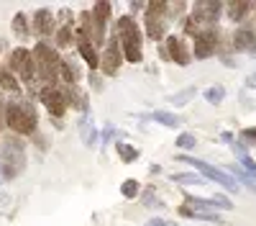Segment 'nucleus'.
I'll return each instance as SVG.
<instances>
[{"label": "nucleus", "instance_id": "f257e3e1", "mask_svg": "<svg viewBox=\"0 0 256 226\" xmlns=\"http://www.w3.org/2000/svg\"><path fill=\"white\" fill-rule=\"evenodd\" d=\"M26 167V147L18 136H6L0 141V172L6 180H13Z\"/></svg>", "mask_w": 256, "mask_h": 226}, {"label": "nucleus", "instance_id": "f03ea898", "mask_svg": "<svg viewBox=\"0 0 256 226\" xmlns=\"http://www.w3.org/2000/svg\"><path fill=\"white\" fill-rule=\"evenodd\" d=\"M6 123L10 126L13 134H20V136H28L36 131L38 126V118H36V108L26 100H13L6 106Z\"/></svg>", "mask_w": 256, "mask_h": 226}, {"label": "nucleus", "instance_id": "7ed1b4c3", "mask_svg": "<svg viewBox=\"0 0 256 226\" xmlns=\"http://www.w3.org/2000/svg\"><path fill=\"white\" fill-rule=\"evenodd\" d=\"M116 41L120 47V54L128 62H141V29H138V24L131 16H123L118 21Z\"/></svg>", "mask_w": 256, "mask_h": 226}, {"label": "nucleus", "instance_id": "20e7f679", "mask_svg": "<svg viewBox=\"0 0 256 226\" xmlns=\"http://www.w3.org/2000/svg\"><path fill=\"white\" fill-rule=\"evenodd\" d=\"M31 57L36 62V77H41L44 85H56V70L62 65L59 54L49 44H36V49L31 52Z\"/></svg>", "mask_w": 256, "mask_h": 226}, {"label": "nucleus", "instance_id": "39448f33", "mask_svg": "<svg viewBox=\"0 0 256 226\" xmlns=\"http://www.w3.org/2000/svg\"><path fill=\"white\" fill-rule=\"evenodd\" d=\"M177 159H180V162H184V164H192V167H198V170H200V177H210V180H216L218 185L228 188L230 193H236V190H238V182L233 180L228 172H223V170H218V167H212V164H208V162H202V159H195V157H184V154H180Z\"/></svg>", "mask_w": 256, "mask_h": 226}, {"label": "nucleus", "instance_id": "423d86ee", "mask_svg": "<svg viewBox=\"0 0 256 226\" xmlns=\"http://www.w3.org/2000/svg\"><path fill=\"white\" fill-rule=\"evenodd\" d=\"M10 72L20 75V80L28 82V85L36 82V62H34L28 49H16L10 54Z\"/></svg>", "mask_w": 256, "mask_h": 226}, {"label": "nucleus", "instance_id": "0eeeda50", "mask_svg": "<svg viewBox=\"0 0 256 226\" xmlns=\"http://www.w3.org/2000/svg\"><path fill=\"white\" fill-rule=\"evenodd\" d=\"M164 18H166V3H159V0H154V3L146 6V34L152 39H162L164 36Z\"/></svg>", "mask_w": 256, "mask_h": 226}, {"label": "nucleus", "instance_id": "6e6552de", "mask_svg": "<svg viewBox=\"0 0 256 226\" xmlns=\"http://www.w3.org/2000/svg\"><path fill=\"white\" fill-rule=\"evenodd\" d=\"M38 95H41V103L46 106V111L52 116H64V108H67V95L62 93L59 85H41Z\"/></svg>", "mask_w": 256, "mask_h": 226}, {"label": "nucleus", "instance_id": "1a4fd4ad", "mask_svg": "<svg viewBox=\"0 0 256 226\" xmlns=\"http://www.w3.org/2000/svg\"><path fill=\"white\" fill-rule=\"evenodd\" d=\"M223 13V6L220 3H195V11H192V21L200 24L202 29H212V24L220 18Z\"/></svg>", "mask_w": 256, "mask_h": 226}, {"label": "nucleus", "instance_id": "9d476101", "mask_svg": "<svg viewBox=\"0 0 256 226\" xmlns=\"http://www.w3.org/2000/svg\"><path fill=\"white\" fill-rule=\"evenodd\" d=\"M216 49H218V31L216 29H205L195 36V57L198 59L212 57Z\"/></svg>", "mask_w": 256, "mask_h": 226}, {"label": "nucleus", "instance_id": "9b49d317", "mask_svg": "<svg viewBox=\"0 0 256 226\" xmlns=\"http://www.w3.org/2000/svg\"><path fill=\"white\" fill-rule=\"evenodd\" d=\"M120 62H123L120 47H118V41H116V39H110V41H108V47H105V52H102V59H100L102 72H105V75H116Z\"/></svg>", "mask_w": 256, "mask_h": 226}, {"label": "nucleus", "instance_id": "f8f14e48", "mask_svg": "<svg viewBox=\"0 0 256 226\" xmlns=\"http://www.w3.org/2000/svg\"><path fill=\"white\" fill-rule=\"evenodd\" d=\"M166 59H172L174 65H182V67H187L190 65V52H187V47L182 44V39H177V36H169L166 39V52H162Z\"/></svg>", "mask_w": 256, "mask_h": 226}, {"label": "nucleus", "instance_id": "ddd939ff", "mask_svg": "<svg viewBox=\"0 0 256 226\" xmlns=\"http://www.w3.org/2000/svg\"><path fill=\"white\" fill-rule=\"evenodd\" d=\"M77 47H80L82 59L90 65V70H98V67H100V57H98V52H95L92 41H90L88 36H80V34H77Z\"/></svg>", "mask_w": 256, "mask_h": 226}, {"label": "nucleus", "instance_id": "4468645a", "mask_svg": "<svg viewBox=\"0 0 256 226\" xmlns=\"http://www.w3.org/2000/svg\"><path fill=\"white\" fill-rule=\"evenodd\" d=\"M34 31L38 36H49L54 31V16H52V11H46V8L36 11V16H34Z\"/></svg>", "mask_w": 256, "mask_h": 226}, {"label": "nucleus", "instance_id": "2eb2a0df", "mask_svg": "<svg viewBox=\"0 0 256 226\" xmlns=\"http://www.w3.org/2000/svg\"><path fill=\"white\" fill-rule=\"evenodd\" d=\"M233 152H236L238 162L246 167V175H251V177L256 180V162H254V157L248 154V149L244 147V144H233Z\"/></svg>", "mask_w": 256, "mask_h": 226}, {"label": "nucleus", "instance_id": "dca6fc26", "mask_svg": "<svg viewBox=\"0 0 256 226\" xmlns=\"http://www.w3.org/2000/svg\"><path fill=\"white\" fill-rule=\"evenodd\" d=\"M251 44H254V31L251 29H238L236 36H233V47H236L238 52H244V49H251Z\"/></svg>", "mask_w": 256, "mask_h": 226}, {"label": "nucleus", "instance_id": "f3484780", "mask_svg": "<svg viewBox=\"0 0 256 226\" xmlns=\"http://www.w3.org/2000/svg\"><path fill=\"white\" fill-rule=\"evenodd\" d=\"M152 118L156 123H162V126H169V129H174V126H182V118L177 113H169V111H156L152 113Z\"/></svg>", "mask_w": 256, "mask_h": 226}, {"label": "nucleus", "instance_id": "a211bd4d", "mask_svg": "<svg viewBox=\"0 0 256 226\" xmlns=\"http://www.w3.org/2000/svg\"><path fill=\"white\" fill-rule=\"evenodd\" d=\"M180 213L182 216H187V218H198V221H210V223H220L223 218L218 216V213H205V211H192V208H180Z\"/></svg>", "mask_w": 256, "mask_h": 226}, {"label": "nucleus", "instance_id": "6ab92c4d", "mask_svg": "<svg viewBox=\"0 0 256 226\" xmlns=\"http://www.w3.org/2000/svg\"><path fill=\"white\" fill-rule=\"evenodd\" d=\"M223 98H226V88L223 85H212V88L205 90V100L210 103V106H218Z\"/></svg>", "mask_w": 256, "mask_h": 226}, {"label": "nucleus", "instance_id": "aec40b11", "mask_svg": "<svg viewBox=\"0 0 256 226\" xmlns=\"http://www.w3.org/2000/svg\"><path fill=\"white\" fill-rule=\"evenodd\" d=\"M228 18L230 21H241L246 13H248V3H228Z\"/></svg>", "mask_w": 256, "mask_h": 226}, {"label": "nucleus", "instance_id": "412c9836", "mask_svg": "<svg viewBox=\"0 0 256 226\" xmlns=\"http://www.w3.org/2000/svg\"><path fill=\"white\" fill-rule=\"evenodd\" d=\"M0 88L3 90H10V93H16L18 90V80L8 72V70H0Z\"/></svg>", "mask_w": 256, "mask_h": 226}, {"label": "nucleus", "instance_id": "4be33fe9", "mask_svg": "<svg viewBox=\"0 0 256 226\" xmlns=\"http://www.w3.org/2000/svg\"><path fill=\"white\" fill-rule=\"evenodd\" d=\"M172 180L174 182H182V185H200L202 182L200 175H192V172H177V175H172Z\"/></svg>", "mask_w": 256, "mask_h": 226}, {"label": "nucleus", "instance_id": "5701e85b", "mask_svg": "<svg viewBox=\"0 0 256 226\" xmlns=\"http://www.w3.org/2000/svg\"><path fill=\"white\" fill-rule=\"evenodd\" d=\"M118 154H120L123 162H134L138 157V149H134L131 144H118Z\"/></svg>", "mask_w": 256, "mask_h": 226}, {"label": "nucleus", "instance_id": "b1692460", "mask_svg": "<svg viewBox=\"0 0 256 226\" xmlns=\"http://www.w3.org/2000/svg\"><path fill=\"white\" fill-rule=\"evenodd\" d=\"M13 31H16L18 36H26V34H28V26H26V16H24V13H18V16L13 18Z\"/></svg>", "mask_w": 256, "mask_h": 226}, {"label": "nucleus", "instance_id": "393cba45", "mask_svg": "<svg viewBox=\"0 0 256 226\" xmlns=\"http://www.w3.org/2000/svg\"><path fill=\"white\" fill-rule=\"evenodd\" d=\"M120 193H123L126 198H136V195H138V182H136V180H126V182L120 185Z\"/></svg>", "mask_w": 256, "mask_h": 226}, {"label": "nucleus", "instance_id": "a878e982", "mask_svg": "<svg viewBox=\"0 0 256 226\" xmlns=\"http://www.w3.org/2000/svg\"><path fill=\"white\" fill-rule=\"evenodd\" d=\"M187 203L200 205V208H205V213H208V208H218V205L212 203V198H195V195H187Z\"/></svg>", "mask_w": 256, "mask_h": 226}, {"label": "nucleus", "instance_id": "bb28decb", "mask_svg": "<svg viewBox=\"0 0 256 226\" xmlns=\"http://www.w3.org/2000/svg\"><path fill=\"white\" fill-rule=\"evenodd\" d=\"M56 41H59V47L72 44V26H62V31L56 34Z\"/></svg>", "mask_w": 256, "mask_h": 226}, {"label": "nucleus", "instance_id": "cd10ccee", "mask_svg": "<svg viewBox=\"0 0 256 226\" xmlns=\"http://www.w3.org/2000/svg\"><path fill=\"white\" fill-rule=\"evenodd\" d=\"M177 147L180 149H195V136L192 134H180L177 136Z\"/></svg>", "mask_w": 256, "mask_h": 226}, {"label": "nucleus", "instance_id": "c85d7f7f", "mask_svg": "<svg viewBox=\"0 0 256 226\" xmlns=\"http://www.w3.org/2000/svg\"><path fill=\"white\" fill-rule=\"evenodd\" d=\"M198 90L195 88H187V90H182V93H177V95H172V103H174V106H182V103H187L192 95H195Z\"/></svg>", "mask_w": 256, "mask_h": 226}, {"label": "nucleus", "instance_id": "c756f323", "mask_svg": "<svg viewBox=\"0 0 256 226\" xmlns=\"http://www.w3.org/2000/svg\"><path fill=\"white\" fill-rule=\"evenodd\" d=\"M233 175H236V177H233V180H236V182L241 180V182H246V185H248V188H254V190H256V180H254L251 175H246V172H241L238 167H233Z\"/></svg>", "mask_w": 256, "mask_h": 226}, {"label": "nucleus", "instance_id": "7c9ffc66", "mask_svg": "<svg viewBox=\"0 0 256 226\" xmlns=\"http://www.w3.org/2000/svg\"><path fill=\"white\" fill-rule=\"evenodd\" d=\"M212 203H216L218 208H233V203H230L226 195H212Z\"/></svg>", "mask_w": 256, "mask_h": 226}, {"label": "nucleus", "instance_id": "2f4dec72", "mask_svg": "<svg viewBox=\"0 0 256 226\" xmlns=\"http://www.w3.org/2000/svg\"><path fill=\"white\" fill-rule=\"evenodd\" d=\"M113 134H116V129H113V126H105V131H102V147L113 139Z\"/></svg>", "mask_w": 256, "mask_h": 226}, {"label": "nucleus", "instance_id": "473e14b6", "mask_svg": "<svg viewBox=\"0 0 256 226\" xmlns=\"http://www.w3.org/2000/svg\"><path fill=\"white\" fill-rule=\"evenodd\" d=\"M146 226H177V223H172V221H164V218H152Z\"/></svg>", "mask_w": 256, "mask_h": 226}, {"label": "nucleus", "instance_id": "72a5a7b5", "mask_svg": "<svg viewBox=\"0 0 256 226\" xmlns=\"http://www.w3.org/2000/svg\"><path fill=\"white\" fill-rule=\"evenodd\" d=\"M144 203H148V205H156V198H154V190H146V193H144Z\"/></svg>", "mask_w": 256, "mask_h": 226}, {"label": "nucleus", "instance_id": "f704fd0d", "mask_svg": "<svg viewBox=\"0 0 256 226\" xmlns=\"http://www.w3.org/2000/svg\"><path fill=\"white\" fill-rule=\"evenodd\" d=\"M248 52H251V54L256 57V41H254V44H251V49H248Z\"/></svg>", "mask_w": 256, "mask_h": 226}, {"label": "nucleus", "instance_id": "c9c22d12", "mask_svg": "<svg viewBox=\"0 0 256 226\" xmlns=\"http://www.w3.org/2000/svg\"><path fill=\"white\" fill-rule=\"evenodd\" d=\"M0 182H3V172H0Z\"/></svg>", "mask_w": 256, "mask_h": 226}]
</instances>
